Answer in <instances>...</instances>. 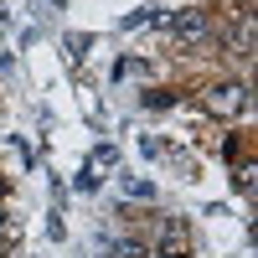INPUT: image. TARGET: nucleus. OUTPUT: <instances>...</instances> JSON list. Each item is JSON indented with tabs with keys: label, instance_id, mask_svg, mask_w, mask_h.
<instances>
[{
	"label": "nucleus",
	"instance_id": "nucleus-1",
	"mask_svg": "<svg viewBox=\"0 0 258 258\" xmlns=\"http://www.w3.org/2000/svg\"><path fill=\"white\" fill-rule=\"evenodd\" d=\"M248 103H253V98H248L243 83H222V88L207 93V114H227V119H232V114H248Z\"/></svg>",
	"mask_w": 258,
	"mask_h": 258
},
{
	"label": "nucleus",
	"instance_id": "nucleus-2",
	"mask_svg": "<svg viewBox=\"0 0 258 258\" xmlns=\"http://www.w3.org/2000/svg\"><path fill=\"white\" fill-rule=\"evenodd\" d=\"M165 31L181 41V47H191V41H202L212 26H207V11H176V16H165Z\"/></svg>",
	"mask_w": 258,
	"mask_h": 258
},
{
	"label": "nucleus",
	"instance_id": "nucleus-3",
	"mask_svg": "<svg viewBox=\"0 0 258 258\" xmlns=\"http://www.w3.org/2000/svg\"><path fill=\"white\" fill-rule=\"evenodd\" d=\"M124 197H140V202H150V197H155V186H150V181H135V176H129V181H124Z\"/></svg>",
	"mask_w": 258,
	"mask_h": 258
},
{
	"label": "nucleus",
	"instance_id": "nucleus-4",
	"mask_svg": "<svg viewBox=\"0 0 258 258\" xmlns=\"http://www.w3.org/2000/svg\"><path fill=\"white\" fill-rule=\"evenodd\" d=\"M114 160H119V150H114V145H98V150H93V160H88V170H98V165H114Z\"/></svg>",
	"mask_w": 258,
	"mask_h": 258
},
{
	"label": "nucleus",
	"instance_id": "nucleus-5",
	"mask_svg": "<svg viewBox=\"0 0 258 258\" xmlns=\"http://www.w3.org/2000/svg\"><path fill=\"white\" fill-rule=\"evenodd\" d=\"M62 47H68V57H83V52H88V47H93V36H78V31H73L68 41H62Z\"/></svg>",
	"mask_w": 258,
	"mask_h": 258
},
{
	"label": "nucleus",
	"instance_id": "nucleus-6",
	"mask_svg": "<svg viewBox=\"0 0 258 258\" xmlns=\"http://www.w3.org/2000/svg\"><path fill=\"white\" fill-rule=\"evenodd\" d=\"M145 103H150V109H170V103H176V98H170V93H160V88H155V93H145Z\"/></svg>",
	"mask_w": 258,
	"mask_h": 258
},
{
	"label": "nucleus",
	"instance_id": "nucleus-7",
	"mask_svg": "<svg viewBox=\"0 0 258 258\" xmlns=\"http://www.w3.org/2000/svg\"><path fill=\"white\" fill-rule=\"evenodd\" d=\"M119 258H150V253H145L140 243H124V248H119Z\"/></svg>",
	"mask_w": 258,
	"mask_h": 258
},
{
	"label": "nucleus",
	"instance_id": "nucleus-8",
	"mask_svg": "<svg viewBox=\"0 0 258 258\" xmlns=\"http://www.w3.org/2000/svg\"><path fill=\"white\" fill-rule=\"evenodd\" d=\"M0 232H6V212H0Z\"/></svg>",
	"mask_w": 258,
	"mask_h": 258
}]
</instances>
